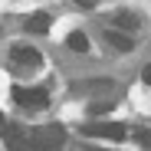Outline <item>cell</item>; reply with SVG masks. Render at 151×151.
Listing matches in <instances>:
<instances>
[{"label": "cell", "mask_w": 151, "mask_h": 151, "mask_svg": "<svg viewBox=\"0 0 151 151\" xmlns=\"http://www.w3.org/2000/svg\"><path fill=\"white\" fill-rule=\"evenodd\" d=\"M27 145L33 148V151H59L63 145H66V128L63 125H40V128H33L30 135H27Z\"/></svg>", "instance_id": "1"}, {"label": "cell", "mask_w": 151, "mask_h": 151, "mask_svg": "<svg viewBox=\"0 0 151 151\" xmlns=\"http://www.w3.org/2000/svg\"><path fill=\"white\" fill-rule=\"evenodd\" d=\"M13 102L27 112H36V109H46L49 105V95L46 89H30V86H13Z\"/></svg>", "instance_id": "2"}, {"label": "cell", "mask_w": 151, "mask_h": 151, "mask_svg": "<svg viewBox=\"0 0 151 151\" xmlns=\"http://www.w3.org/2000/svg\"><path fill=\"white\" fill-rule=\"evenodd\" d=\"M10 63H13L17 72H36L43 66V56L36 53L33 46H17L13 53H10Z\"/></svg>", "instance_id": "3"}, {"label": "cell", "mask_w": 151, "mask_h": 151, "mask_svg": "<svg viewBox=\"0 0 151 151\" xmlns=\"http://www.w3.org/2000/svg\"><path fill=\"white\" fill-rule=\"evenodd\" d=\"M89 138H105V141H122L125 138V125L122 122H89L82 128Z\"/></svg>", "instance_id": "4"}, {"label": "cell", "mask_w": 151, "mask_h": 151, "mask_svg": "<svg viewBox=\"0 0 151 151\" xmlns=\"http://www.w3.org/2000/svg\"><path fill=\"white\" fill-rule=\"evenodd\" d=\"M105 40H109V46H115V49H122V53H128V49L135 46L128 36H125V33H118V30H109L105 33Z\"/></svg>", "instance_id": "5"}, {"label": "cell", "mask_w": 151, "mask_h": 151, "mask_svg": "<svg viewBox=\"0 0 151 151\" xmlns=\"http://www.w3.org/2000/svg\"><path fill=\"white\" fill-rule=\"evenodd\" d=\"M46 30H49V17L46 13H33L27 20V33H46Z\"/></svg>", "instance_id": "6"}, {"label": "cell", "mask_w": 151, "mask_h": 151, "mask_svg": "<svg viewBox=\"0 0 151 151\" xmlns=\"http://www.w3.org/2000/svg\"><path fill=\"white\" fill-rule=\"evenodd\" d=\"M66 43H69V49H76V53H86V49H89V40H86V33H79V30L69 33Z\"/></svg>", "instance_id": "7"}, {"label": "cell", "mask_w": 151, "mask_h": 151, "mask_svg": "<svg viewBox=\"0 0 151 151\" xmlns=\"http://www.w3.org/2000/svg\"><path fill=\"white\" fill-rule=\"evenodd\" d=\"M138 145H141L145 151H151V128H145V132H138Z\"/></svg>", "instance_id": "8"}, {"label": "cell", "mask_w": 151, "mask_h": 151, "mask_svg": "<svg viewBox=\"0 0 151 151\" xmlns=\"http://www.w3.org/2000/svg\"><path fill=\"white\" fill-rule=\"evenodd\" d=\"M118 27H128L132 30V27H138V20L135 17H118Z\"/></svg>", "instance_id": "9"}, {"label": "cell", "mask_w": 151, "mask_h": 151, "mask_svg": "<svg viewBox=\"0 0 151 151\" xmlns=\"http://www.w3.org/2000/svg\"><path fill=\"white\" fill-rule=\"evenodd\" d=\"M141 79H145V82H148V86H151V66H148V69H145V72H141Z\"/></svg>", "instance_id": "10"}, {"label": "cell", "mask_w": 151, "mask_h": 151, "mask_svg": "<svg viewBox=\"0 0 151 151\" xmlns=\"http://www.w3.org/2000/svg\"><path fill=\"white\" fill-rule=\"evenodd\" d=\"M4 128H7V122H4V115H0V132H4Z\"/></svg>", "instance_id": "11"}, {"label": "cell", "mask_w": 151, "mask_h": 151, "mask_svg": "<svg viewBox=\"0 0 151 151\" xmlns=\"http://www.w3.org/2000/svg\"><path fill=\"white\" fill-rule=\"evenodd\" d=\"M76 4H82V7H89V0H76Z\"/></svg>", "instance_id": "12"}]
</instances>
